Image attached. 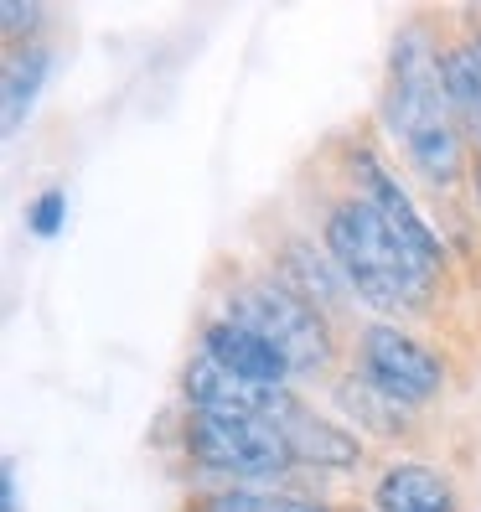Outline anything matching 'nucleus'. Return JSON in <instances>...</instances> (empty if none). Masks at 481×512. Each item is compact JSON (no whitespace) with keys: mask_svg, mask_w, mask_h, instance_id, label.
<instances>
[{"mask_svg":"<svg viewBox=\"0 0 481 512\" xmlns=\"http://www.w3.org/2000/svg\"><path fill=\"white\" fill-rule=\"evenodd\" d=\"M182 399L192 409H207V414H244V419H269V425H285V419L300 409V399L290 388H264V383H249L228 368H218L213 357H192L182 368Z\"/></svg>","mask_w":481,"mask_h":512,"instance_id":"423d86ee","label":"nucleus"},{"mask_svg":"<svg viewBox=\"0 0 481 512\" xmlns=\"http://www.w3.org/2000/svg\"><path fill=\"white\" fill-rule=\"evenodd\" d=\"M182 450L192 466L213 471V476H233V481H280L295 466L285 430L269 425V419H244V414L187 409Z\"/></svg>","mask_w":481,"mask_h":512,"instance_id":"20e7f679","label":"nucleus"},{"mask_svg":"<svg viewBox=\"0 0 481 512\" xmlns=\"http://www.w3.org/2000/svg\"><path fill=\"white\" fill-rule=\"evenodd\" d=\"M326 254L337 259L347 290L373 311H409L430 295L435 269H425L404 244L399 233L378 218V207L363 197H342L321 228Z\"/></svg>","mask_w":481,"mask_h":512,"instance_id":"f03ea898","label":"nucleus"},{"mask_svg":"<svg viewBox=\"0 0 481 512\" xmlns=\"http://www.w3.org/2000/svg\"><path fill=\"white\" fill-rule=\"evenodd\" d=\"M0 476H6V512H21V487H16V461L11 456L0 466Z\"/></svg>","mask_w":481,"mask_h":512,"instance_id":"f3484780","label":"nucleus"},{"mask_svg":"<svg viewBox=\"0 0 481 512\" xmlns=\"http://www.w3.org/2000/svg\"><path fill=\"white\" fill-rule=\"evenodd\" d=\"M187 512H332L326 502L306 492H264V487H223V492H202Z\"/></svg>","mask_w":481,"mask_h":512,"instance_id":"4468645a","label":"nucleus"},{"mask_svg":"<svg viewBox=\"0 0 481 512\" xmlns=\"http://www.w3.org/2000/svg\"><path fill=\"white\" fill-rule=\"evenodd\" d=\"M285 280L306 295L311 306H321V311L342 306V290H347L342 269H337L332 254H326V244L316 249V244H306V238H290V244H285Z\"/></svg>","mask_w":481,"mask_h":512,"instance_id":"f8f14e48","label":"nucleus"},{"mask_svg":"<svg viewBox=\"0 0 481 512\" xmlns=\"http://www.w3.org/2000/svg\"><path fill=\"white\" fill-rule=\"evenodd\" d=\"M280 430H285V440H290V450H295V466H337V471H342V466L363 461V445H357V435L337 430L332 419L311 414L306 404H300Z\"/></svg>","mask_w":481,"mask_h":512,"instance_id":"9d476101","label":"nucleus"},{"mask_svg":"<svg viewBox=\"0 0 481 512\" xmlns=\"http://www.w3.org/2000/svg\"><path fill=\"white\" fill-rule=\"evenodd\" d=\"M357 378L378 388L383 399H394L399 409H419L445 388V363L404 326L373 321L357 342Z\"/></svg>","mask_w":481,"mask_h":512,"instance_id":"39448f33","label":"nucleus"},{"mask_svg":"<svg viewBox=\"0 0 481 512\" xmlns=\"http://www.w3.org/2000/svg\"><path fill=\"white\" fill-rule=\"evenodd\" d=\"M352 182H357V197L378 207V218L399 233V244H404L419 264H425V269H440V264H445V244H440V233H435V228H430V218L409 202L404 182H399V176L373 156V150H357V156H352Z\"/></svg>","mask_w":481,"mask_h":512,"instance_id":"0eeeda50","label":"nucleus"},{"mask_svg":"<svg viewBox=\"0 0 481 512\" xmlns=\"http://www.w3.org/2000/svg\"><path fill=\"white\" fill-rule=\"evenodd\" d=\"M233 321L254 326L264 342H275L280 357L290 363L295 378H321L337 363V337L326 326V311L311 306L285 275H259V280H238L228 290V311Z\"/></svg>","mask_w":481,"mask_h":512,"instance_id":"7ed1b4c3","label":"nucleus"},{"mask_svg":"<svg viewBox=\"0 0 481 512\" xmlns=\"http://www.w3.org/2000/svg\"><path fill=\"white\" fill-rule=\"evenodd\" d=\"M378 512H461V497L450 487V476L419 461H399L378 476L373 487Z\"/></svg>","mask_w":481,"mask_h":512,"instance_id":"1a4fd4ad","label":"nucleus"},{"mask_svg":"<svg viewBox=\"0 0 481 512\" xmlns=\"http://www.w3.org/2000/svg\"><path fill=\"white\" fill-rule=\"evenodd\" d=\"M202 357H213L218 368L249 378V383H264V388H290V378H295L280 347L264 342L254 326L233 321V316H213L202 326Z\"/></svg>","mask_w":481,"mask_h":512,"instance_id":"6e6552de","label":"nucleus"},{"mask_svg":"<svg viewBox=\"0 0 481 512\" xmlns=\"http://www.w3.org/2000/svg\"><path fill=\"white\" fill-rule=\"evenodd\" d=\"M383 125L394 135L399 156L425 176L430 187L450 192L471 171L466 161V130L445 94L440 73V47L419 32H404L394 42V63H388V94H383Z\"/></svg>","mask_w":481,"mask_h":512,"instance_id":"f257e3e1","label":"nucleus"},{"mask_svg":"<svg viewBox=\"0 0 481 512\" xmlns=\"http://www.w3.org/2000/svg\"><path fill=\"white\" fill-rule=\"evenodd\" d=\"M0 16H6V42L11 47H21L26 37H32V26L42 21V11L37 6H21V0H0ZM37 42V37H32Z\"/></svg>","mask_w":481,"mask_h":512,"instance_id":"dca6fc26","label":"nucleus"},{"mask_svg":"<svg viewBox=\"0 0 481 512\" xmlns=\"http://www.w3.org/2000/svg\"><path fill=\"white\" fill-rule=\"evenodd\" d=\"M52 68V52L26 42V47H11V63H6V135H16L32 114L37 94H42V78Z\"/></svg>","mask_w":481,"mask_h":512,"instance_id":"ddd939ff","label":"nucleus"},{"mask_svg":"<svg viewBox=\"0 0 481 512\" xmlns=\"http://www.w3.org/2000/svg\"><path fill=\"white\" fill-rule=\"evenodd\" d=\"M476 42H481V26H476Z\"/></svg>","mask_w":481,"mask_h":512,"instance_id":"6ab92c4d","label":"nucleus"},{"mask_svg":"<svg viewBox=\"0 0 481 512\" xmlns=\"http://www.w3.org/2000/svg\"><path fill=\"white\" fill-rule=\"evenodd\" d=\"M68 223V192L63 187H47L32 207H26V228H32L37 238H57Z\"/></svg>","mask_w":481,"mask_h":512,"instance_id":"2eb2a0df","label":"nucleus"},{"mask_svg":"<svg viewBox=\"0 0 481 512\" xmlns=\"http://www.w3.org/2000/svg\"><path fill=\"white\" fill-rule=\"evenodd\" d=\"M471 192H476V207H481V150H476V161H471Z\"/></svg>","mask_w":481,"mask_h":512,"instance_id":"a211bd4d","label":"nucleus"},{"mask_svg":"<svg viewBox=\"0 0 481 512\" xmlns=\"http://www.w3.org/2000/svg\"><path fill=\"white\" fill-rule=\"evenodd\" d=\"M440 73H445V94H450V109H456L461 130L481 145V42H476V32L440 47Z\"/></svg>","mask_w":481,"mask_h":512,"instance_id":"9b49d317","label":"nucleus"}]
</instances>
